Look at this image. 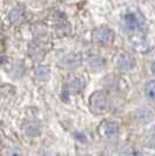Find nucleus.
<instances>
[{
	"label": "nucleus",
	"mask_w": 155,
	"mask_h": 156,
	"mask_svg": "<svg viewBox=\"0 0 155 156\" xmlns=\"http://www.w3.org/2000/svg\"><path fill=\"white\" fill-rule=\"evenodd\" d=\"M38 156H59L58 154H55V153H53V151H40L38 154Z\"/></svg>",
	"instance_id": "nucleus-11"
},
{
	"label": "nucleus",
	"mask_w": 155,
	"mask_h": 156,
	"mask_svg": "<svg viewBox=\"0 0 155 156\" xmlns=\"http://www.w3.org/2000/svg\"><path fill=\"white\" fill-rule=\"evenodd\" d=\"M6 156H23V154L16 148H11L7 150L6 153Z\"/></svg>",
	"instance_id": "nucleus-10"
},
{
	"label": "nucleus",
	"mask_w": 155,
	"mask_h": 156,
	"mask_svg": "<svg viewBox=\"0 0 155 156\" xmlns=\"http://www.w3.org/2000/svg\"><path fill=\"white\" fill-rule=\"evenodd\" d=\"M62 61H63V63H62L63 67L70 68V67H74V66L77 65V58H75V55L74 54H68L67 56L63 58Z\"/></svg>",
	"instance_id": "nucleus-8"
},
{
	"label": "nucleus",
	"mask_w": 155,
	"mask_h": 156,
	"mask_svg": "<svg viewBox=\"0 0 155 156\" xmlns=\"http://www.w3.org/2000/svg\"><path fill=\"white\" fill-rule=\"evenodd\" d=\"M23 18H25L23 11L18 7L12 9V12L9 13V20L13 23H21L23 21Z\"/></svg>",
	"instance_id": "nucleus-6"
},
{
	"label": "nucleus",
	"mask_w": 155,
	"mask_h": 156,
	"mask_svg": "<svg viewBox=\"0 0 155 156\" xmlns=\"http://www.w3.org/2000/svg\"><path fill=\"white\" fill-rule=\"evenodd\" d=\"M116 65L120 69L122 70H128L131 67H132V59L128 56L127 54H120L116 59Z\"/></svg>",
	"instance_id": "nucleus-5"
},
{
	"label": "nucleus",
	"mask_w": 155,
	"mask_h": 156,
	"mask_svg": "<svg viewBox=\"0 0 155 156\" xmlns=\"http://www.w3.org/2000/svg\"><path fill=\"white\" fill-rule=\"evenodd\" d=\"M99 132L105 139H115L119 134V126L114 121H103L100 125Z\"/></svg>",
	"instance_id": "nucleus-4"
},
{
	"label": "nucleus",
	"mask_w": 155,
	"mask_h": 156,
	"mask_svg": "<svg viewBox=\"0 0 155 156\" xmlns=\"http://www.w3.org/2000/svg\"><path fill=\"white\" fill-rule=\"evenodd\" d=\"M145 93H146V96H147L149 100L155 101V80L149 81L147 85H146Z\"/></svg>",
	"instance_id": "nucleus-7"
},
{
	"label": "nucleus",
	"mask_w": 155,
	"mask_h": 156,
	"mask_svg": "<svg viewBox=\"0 0 155 156\" xmlns=\"http://www.w3.org/2000/svg\"><path fill=\"white\" fill-rule=\"evenodd\" d=\"M87 156H89V155H87Z\"/></svg>",
	"instance_id": "nucleus-12"
},
{
	"label": "nucleus",
	"mask_w": 155,
	"mask_h": 156,
	"mask_svg": "<svg viewBox=\"0 0 155 156\" xmlns=\"http://www.w3.org/2000/svg\"><path fill=\"white\" fill-rule=\"evenodd\" d=\"M113 38H114V34H113L112 30L106 26H101L92 33L93 41H95L96 44H100V45H108L113 41Z\"/></svg>",
	"instance_id": "nucleus-3"
},
{
	"label": "nucleus",
	"mask_w": 155,
	"mask_h": 156,
	"mask_svg": "<svg viewBox=\"0 0 155 156\" xmlns=\"http://www.w3.org/2000/svg\"><path fill=\"white\" fill-rule=\"evenodd\" d=\"M142 19L136 12H128L124 16L122 23H124V31L134 33V32L139 31L142 26Z\"/></svg>",
	"instance_id": "nucleus-2"
},
{
	"label": "nucleus",
	"mask_w": 155,
	"mask_h": 156,
	"mask_svg": "<svg viewBox=\"0 0 155 156\" xmlns=\"http://www.w3.org/2000/svg\"><path fill=\"white\" fill-rule=\"evenodd\" d=\"M33 129L34 130V133H35V135L39 133V128H38V125L35 123V122H30L28 125H27V128H26V133L28 134H31V130Z\"/></svg>",
	"instance_id": "nucleus-9"
},
{
	"label": "nucleus",
	"mask_w": 155,
	"mask_h": 156,
	"mask_svg": "<svg viewBox=\"0 0 155 156\" xmlns=\"http://www.w3.org/2000/svg\"><path fill=\"white\" fill-rule=\"evenodd\" d=\"M91 108L96 114L106 113L109 108V100L106 94L102 92H95L91 96Z\"/></svg>",
	"instance_id": "nucleus-1"
}]
</instances>
